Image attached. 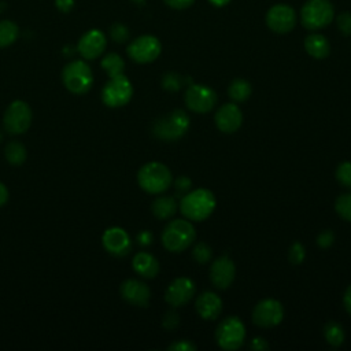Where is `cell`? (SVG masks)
<instances>
[{
  "instance_id": "1",
  "label": "cell",
  "mask_w": 351,
  "mask_h": 351,
  "mask_svg": "<svg viewBox=\"0 0 351 351\" xmlns=\"http://www.w3.org/2000/svg\"><path fill=\"white\" fill-rule=\"evenodd\" d=\"M215 206L217 200L214 193L206 188L189 191L188 193L181 196V200L178 203L181 214L186 219L195 222L207 219L215 210Z\"/></svg>"
},
{
  "instance_id": "2",
  "label": "cell",
  "mask_w": 351,
  "mask_h": 351,
  "mask_svg": "<svg viewBox=\"0 0 351 351\" xmlns=\"http://www.w3.org/2000/svg\"><path fill=\"white\" fill-rule=\"evenodd\" d=\"M196 239L195 226L189 219H173L170 221L160 236L163 247L170 252L185 251Z\"/></svg>"
},
{
  "instance_id": "3",
  "label": "cell",
  "mask_w": 351,
  "mask_h": 351,
  "mask_svg": "<svg viewBox=\"0 0 351 351\" xmlns=\"http://www.w3.org/2000/svg\"><path fill=\"white\" fill-rule=\"evenodd\" d=\"M173 177L170 169L160 162H148L143 165L137 173L140 188L151 195H158L169 189Z\"/></svg>"
},
{
  "instance_id": "4",
  "label": "cell",
  "mask_w": 351,
  "mask_h": 351,
  "mask_svg": "<svg viewBox=\"0 0 351 351\" xmlns=\"http://www.w3.org/2000/svg\"><path fill=\"white\" fill-rule=\"evenodd\" d=\"M189 129V117L184 110L176 108L154 122L152 133L165 141L181 138Z\"/></svg>"
},
{
  "instance_id": "5",
  "label": "cell",
  "mask_w": 351,
  "mask_h": 351,
  "mask_svg": "<svg viewBox=\"0 0 351 351\" xmlns=\"http://www.w3.org/2000/svg\"><path fill=\"white\" fill-rule=\"evenodd\" d=\"M63 85L75 95H84L93 85V73L85 60H73L62 70Z\"/></svg>"
},
{
  "instance_id": "6",
  "label": "cell",
  "mask_w": 351,
  "mask_h": 351,
  "mask_svg": "<svg viewBox=\"0 0 351 351\" xmlns=\"http://www.w3.org/2000/svg\"><path fill=\"white\" fill-rule=\"evenodd\" d=\"M335 18V10L329 0H307L300 11L302 25L308 30L326 27Z\"/></svg>"
},
{
  "instance_id": "7",
  "label": "cell",
  "mask_w": 351,
  "mask_h": 351,
  "mask_svg": "<svg viewBox=\"0 0 351 351\" xmlns=\"http://www.w3.org/2000/svg\"><path fill=\"white\" fill-rule=\"evenodd\" d=\"M245 340V328L239 317H226L215 329V341L222 350H239Z\"/></svg>"
},
{
  "instance_id": "8",
  "label": "cell",
  "mask_w": 351,
  "mask_h": 351,
  "mask_svg": "<svg viewBox=\"0 0 351 351\" xmlns=\"http://www.w3.org/2000/svg\"><path fill=\"white\" fill-rule=\"evenodd\" d=\"M133 85L125 74L110 77L101 89V100L107 107H122L130 101Z\"/></svg>"
},
{
  "instance_id": "9",
  "label": "cell",
  "mask_w": 351,
  "mask_h": 351,
  "mask_svg": "<svg viewBox=\"0 0 351 351\" xmlns=\"http://www.w3.org/2000/svg\"><path fill=\"white\" fill-rule=\"evenodd\" d=\"M32 108L23 100H14L5 110L3 125L10 134H22L32 125Z\"/></svg>"
},
{
  "instance_id": "10",
  "label": "cell",
  "mask_w": 351,
  "mask_h": 351,
  "mask_svg": "<svg viewBox=\"0 0 351 351\" xmlns=\"http://www.w3.org/2000/svg\"><path fill=\"white\" fill-rule=\"evenodd\" d=\"M162 51L160 41L151 34H143L137 38H134L129 45H128V55L132 60L136 63H151L154 62Z\"/></svg>"
},
{
  "instance_id": "11",
  "label": "cell",
  "mask_w": 351,
  "mask_h": 351,
  "mask_svg": "<svg viewBox=\"0 0 351 351\" xmlns=\"http://www.w3.org/2000/svg\"><path fill=\"white\" fill-rule=\"evenodd\" d=\"M217 103V93L207 85L191 84L185 90L186 107L197 114H206L214 108Z\"/></svg>"
},
{
  "instance_id": "12",
  "label": "cell",
  "mask_w": 351,
  "mask_h": 351,
  "mask_svg": "<svg viewBox=\"0 0 351 351\" xmlns=\"http://www.w3.org/2000/svg\"><path fill=\"white\" fill-rule=\"evenodd\" d=\"M284 318V307L276 299H263L252 310V322L259 328L277 326Z\"/></svg>"
},
{
  "instance_id": "13",
  "label": "cell",
  "mask_w": 351,
  "mask_h": 351,
  "mask_svg": "<svg viewBox=\"0 0 351 351\" xmlns=\"http://www.w3.org/2000/svg\"><path fill=\"white\" fill-rule=\"evenodd\" d=\"M266 25L278 34L291 32L296 25V12L288 4H274L266 12Z\"/></svg>"
},
{
  "instance_id": "14",
  "label": "cell",
  "mask_w": 351,
  "mask_h": 351,
  "mask_svg": "<svg viewBox=\"0 0 351 351\" xmlns=\"http://www.w3.org/2000/svg\"><path fill=\"white\" fill-rule=\"evenodd\" d=\"M104 250L114 256H125L132 250V240L128 232L119 226H111L101 236Z\"/></svg>"
},
{
  "instance_id": "15",
  "label": "cell",
  "mask_w": 351,
  "mask_h": 351,
  "mask_svg": "<svg viewBox=\"0 0 351 351\" xmlns=\"http://www.w3.org/2000/svg\"><path fill=\"white\" fill-rule=\"evenodd\" d=\"M196 292L195 282L188 277H177L173 280L165 292V300L171 307H180L186 304Z\"/></svg>"
},
{
  "instance_id": "16",
  "label": "cell",
  "mask_w": 351,
  "mask_h": 351,
  "mask_svg": "<svg viewBox=\"0 0 351 351\" xmlns=\"http://www.w3.org/2000/svg\"><path fill=\"white\" fill-rule=\"evenodd\" d=\"M236 276L233 261L228 255H221L210 266V280L217 289H228Z\"/></svg>"
},
{
  "instance_id": "17",
  "label": "cell",
  "mask_w": 351,
  "mask_h": 351,
  "mask_svg": "<svg viewBox=\"0 0 351 351\" xmlns=\"http://www.w3.org/2000/svg\"><path fill=\"white\" fill-rule=\"evenodd\" d=\"M107 45V38L101 30L90 29L84 33L77 44V49L80 55L86 60H93L99 58Z\"/></svg>"
},
{
  "instance_id": "18",
  "label": "cell",
  "mask_w": 351,
  "mask_h": 351,
  "mask_svg": "<svg viewBox=\"0 0 351 351\" xmlns=\"http://www.w3.org/2000/svg\"><path fill=\"white\" fill-rule=\"evenodd\" d=\"M121 296L128 303L137 306V307H145L149 303L151 291L148 285L140 280L136 278H128L121 284L119 288Z\"/></svg>"
},
{
  "instance_id": "19",
  "label": "cell",
  "mask_w": 351,
  "mask_h": 351,
  "mask_svg": "<svg viewBox=\"0 0 351 351\" xmlns=\"http://www.w3.org/2000/svg\"><path fill=\"white\" fill-rule=\"evenodd\" d=\"M217 128L226 134L234 133L239 130L243 122V114L236 103H226L221 106L214 117Z\"/></svg>"
},
{
  "instance_id": "20",
  "label": "cell",
  "mask_w": 351,
  "mask_h": 351,
  "mask_svg": "<svg viewBox=\"0 0 351 351\" xmlns=\"http://www.w3.org/2000/svg\"><path fill=\"white\" fill-rule=\"evenodd\" d=\"M195 308L203 319L211 321V319H215L221 314L222 300L217 293H214L211 291H206V292H202L196 298Z\"/></svg>"
},
{
  "instance_id": "21",
  "label": "cell",
  "mask_w": 351,
  "mask_h": 351,
  "mask_svg": "<svg viewBox=\"0 0 351 351\" xmlns=\"http://www.w3.org/2000/svg\"><path fill=\"white\" fill-rule=\"evenodd\" d=\"M132 266H133V270L144 278H154L159 273L158 259L154 255L144 252V251L137 252L133 256Z\"/></svg>"
},
{
  "instance_id": "22",
  "label": "cell",
  "mask_w": 351,
  "mask_h": 351,
  "mask_svg": "<svg viewBox=\"0 0 351 351\" xmlns=\"http://www.w3.org/2000/svg\"><path fill=\"white\" fill-rule=\"evenodd\" d=\"M304 49L314 59H325L330 52V44L325 36L313 33L304 38Z\"/></svg>"
},
{
  "instance_id": "23",
  "label": "cell",
  "mask_w": 351,
  "mask_h": 351,
  "mask_svg": "<svg viewBox=\"0 0 351 351\" xmlns=\"http://www.w3.org/2000/svg\"><path fill=\"white\" fill-rule=\"evenodd\" d=\"M177 208H178V203L174 196H159L151 204L152 214L158 219L171 218L176 214Z\"/></svg>"
},
{
  "instance_id": "24",
  "label": "cell",
  "mask_w": 351,
  "mask_h": 351,
  "mask_svg": "<svg viewBox=\"0 0 351 351\" xmlns=\"http://www.w3.org/2000/svg\"><path fill=\"white\" fill-rule=\"evenodd\" d=\"M251 84L244 78H234L228 88V95L233 103L245 101L251 96Z\"/></svg>"
},
{
  "instance_id": "25",
  "label": "cell",
  "mask_w": 351,
  "mask_h": 351,
  "mask_svg": "<svg viewBox=\"0 0 351 351\" xmlns=\"http://www.w3.org/2000/svg\"><path fill=\"white\" fill-rule=\"evenodd\" d=\"M5 159L12 166H21L27 156V151L21 141H10L4 148Z\"/></svg>"
},
{
  "instance_id": "26",
  "label": "cell",
  "mask_w": 351,
  "mask_h": 351,
  "mask_svg": "<svg viewBox=\"0 0 351 351\" xmlns=\"http://www.w3.org/2000/svg\"><path fill=\"white\" fill-rule=\"evenodd\" d=\"M100 66H101V69L108 74V77H115V75L123 74V70H125V62H123V59H122L118 53H115V52L107 53V55L101 59Z\"/></svg>"
},
{
  "instance_id": "27",
  "label": "cell",
  "mask_w": 351,
  "mask_h": 351,
  "mask_svg": "<svg viewBox=\"0 0 351 351\" xmlns=\"http://www.w3.org/2000/svg\"><path fill=\"white\" fill-rule=\"evenodd\" d=\"M18 36H19V27L15 22L8 19L0 21V48H5L14 44Z\"/></svg>"
},
{
  "instance_id": "28",
  "label": "cell",
  "mask_w": 351,
  "mask_h": 351,
  "mask_svg": "<svg viewBox=\"0 0 351 351\" xmlns=\"http://www.w3.org/2000/svg\"><path fill=\"white\" fill-rule=\"evenodd\" d=\"M324 336H325V340L332 347H339L344 341L343 326L335 321H330V322L325 324V326H324Z\"/></svg>"
},
{
  "instance_id": "29",
  "label": "cell",
  "mask_w": 351,
  "mask_h": 351,
  "mask_svg": "<svg viewBox=\"0 0 351 351\" xmlns=\"http://www.w3.org/2000/svg\"><path fill=\"white\" fill-rule=\"evenodd\" d=\"M184 82H185V78L174 71H169V73L163 74L162 81H160L162 88L167 92H178L181 89V86L184 85Z\"/></svg>"
},
{
  "instance_id": "30",
  "label": "cell",
  "mask_w": 351,
  "mask_h": 351,
  "mask_svg": "<svg viewBox=\"0 0 351 351\" xmlns=\"http://www.w3.org/2000/svg\"><path fill=\"white\" fill-rule=\"evenodd\" d=\"M335 210L343 219L351 222V192L343 193L336 199Z\"/></svg>"
},
{
  "instance_id": "31",
  "label": "cell",
  "mask_w": 351,
  "mask_h": 351,
  "mask_svg": "<svg viewBox=\"0 0 351 351\" xmlns=\"http://www.w3.org/2000/svg\"><path fill=\"white\" fill-rule=\"evenodd\" d=\"M192 256H193V259H195L197 263L204 265V263H207V262L211 261L213 251H211V248H210L206 243L200 241V243L195 244V247H193V250H192Z\"/></svg>"
},
{
  "instance_id": "32",
  "label": "cell",
  "mask_w": 351,
  "mask_h": 351,
  "mask_svg": "<svg viewBox=\"0 0 351 351\" xmlns=\"http://www.w3.org/2000/svg\"><path fill=\"white\" fill-rule=\"evenodd\" d=\"M336 178H337V181L343 186L351 189V162L350 160L341 162L337 166V169H336Z\"/></svg>"
},
{
  "instance_id": "33",
  "label": "cell",
  "mask_w": 351,
  "mask_h": 351,
  "mask_svg": "<svg viewBox=\"0 0 351 351\" xmlns=\"http://www.w3.org/2000/svg\"><path fill=\"white\" fill-rule=\"evenodd\" d=\"M304 256H306L304 247L302 245V243L295 241V243L289 247V251H288V261H289L292 265H300V263L304 261Z\"/></svg>"
},
{
  "instance_id": "34",
  "label": "cell",
  "mask_w": 351,
  "mask_h": 351,
  "mask_svg": "<svg viewBox=\"0 0 351 351\" xmlns=\"http://www.w3.org/2000/svg\"><path fill=\"white\" fill-rule=\"evenodd\" d=\"M110 37L115 43H125L129 38V29L122 23H114L110 27Z\"/></svg>"
},
{
  "instance_id": "35",
  "label": "cell",
  "mask_w": 351,
  "mask_h": 351,
  "mask_svg": "<svg viewBox=\"0 0 351 351\" xmlns=\"http://www.w3.org/2000/svg\"><path fill=\"white\" fill-rule=\"evenodd\" d=\"M336 25L344 36H351V12H341L336 18Z\"/></svg>"
},
{
  "instance_id": "36",
  "label": "cell",
  "mask_w": 351,
  "mask_h": 351,
  "mask_svg": "<svg viewBox=\"0 0 351 351\" xmlns=\"http://www.w3.org/2000/svg\"><path fill=\"white\" fill-rule=\"evenodd\" d=\"M163 328L166 330H174L180 325V315L176 310H169L163 317Z\"/></svg>"
},
{
  "instance_id": "37",
  "label": "cell",
  "mask_w": 351,
  "mask_h": 351,
  "mask_svg": "<svg viewBox=\"0 0 351 351\" xmlns=\"http://www.w3.org/2000/svg\"><path fill=\"white\" fill-rule=\"evenodd\" d=\"M191 186H192V181H191V178L186 177V176H180V177L176 180V182H174L176 193H177L180 197L184 196L185 193H188L189 189H191Z\"/></svg>"
},
{
  "instance_id": "38",
  "label": "cell",
  "mask_w": 351,
  "mask_h": 351,
  "mask_svg": "<svg viewBox=\"0 0 351 351\" xmlns=\"http://www.w3.org/2000/svg\"><path fill=\"white\" fill-rule=\"evenodd\" d=\"M333 241H335V234H333V232H332L330 229L322 230V232L318 234V237H317V244H318V247H321V248H328V247H330V245L333 244Z\"/></svg>"
},
{
  "instance_id": "39",
  "label": "cell",
  "mask_w": 351,
  "mask_h": 351,
  "mask_svg": "<svg viewBox=\"0 0 351 351\" xmlns=\"http://www.w3.org/2000/svg\"><path fill=\"white\" fill-rule=\"evenodd\" d=\"M169 351H195L196 346L191 340H177L167 347Z\"/></svg>"
},
{
  "instance_id": "40",
  "label": "cell",
  "mask_w": 351,
  "mask_h": 351,
  "mask_svg": "<svg viewBox=\"0 0 351 351\" xmlns=\"http://www.w3.org/2000/svg\"><path fill=\"white\" fill-rule=\"evenodd\" d=\"M166 5L174 10H185L193 4L195 0H163Z\"/></svg>"
},
{
  "instance_id": "41",
  "label": "cell",
  "mask_w": 351,
  "mask_h": 351,
  "mask_svg": "<svg viewBox=\"0 0 351 351\" xmlns=\"http://www.w3.org/2000/svg\"><path fill=\"white\" fill-rule=\"evenodd\" d=\"M269 343L263 339V337H254L250 343V348L251 350H256V351H262V350H269Z\"/></svg>"
},
{
  "instance_id": "42",
  "label": "cell",
  "mask_w": 351,
  "mask_h": 351,
  "mask_svg": "<svg viewBox=\"0 0 351 351\" xmlns=\"http://www.w3.org/2000/svg\"><path fill=\"white\" fill-rule=\"evenodd\" d=\"M154 240V236L151 232L148 230H141L138 234H137V241L140 245H149Z\"/></svg>"
},
{
  "instance_id": "43",
  "label": "cell",
  "mask_w": 351,
  "mask_h": 351,
  "mask_svg": "<svg viewBox=\"0 0 351 351\" xmlns=\"http://www.w3.org/2000/svg\"><path fill=\"white\" fill-rule=\"evenodd\" d=\"M55 5L62 12H69L74 7V0H55Z\"/></svg>"
},
{
  "instance_id": "44",
  "label": "cell",
  "mask_w": 351,
  "mask_h": 351,
  "mask_svg": "<svg viewBox=\"0 0 351 351\" xmlns=\"http://www.w3.org/2000/svg\"><path fill=\"white\" fill-rule=\"evenodd\" d=\"M343 304H344V308L347 310V313L351 315V285L347 287V289L343 295Z\"/></svg>"
},
{
  "instance_id": "45",
  "label": "cell",
  "mask_w": 351,
  "mask_h": 351,
  "mask_svg": "<svg viewBox=\"0 0 351 351\" xmlns=\"http://www.w3.org/2000/svg\"><path fill=\"white\" fill-rule=\"evenodd\" d=\"M8 196H10V193H8L7 186L0 181V207L8 202Z\"/></svg>"
},
{
  "instance_id": "46",
  "label": "cell",
  "mask_w": 351,
  "mask_h": 351,
  "mask_svg": "<svg viewBox=\"0 0 351 351\" xmlns=\"http://www.w3.org/2000/svg\"><path fill=\"white\" fill-rule=\"evenodd\" d=\"M210 1V4H213L214 7H223V5H226L230 0H208Z\"/></svg>"
},
{
  "instance_id": "47",
  "label": "cell",
  "mask_w": 351,
  "mask_h": 351,
  "mask_svg": "<svg viewBox=\"0 0 351 351\" xmlns=\"http://www.w3.org/2000/svg\"><path fill=\"white\" fill-rule=\"evenodd\" d=\"M3 140V134H1V132H0V141Z\"/></svg>"
},
{
  "instance_id": "48",
  "label": "cell",
  "mask_w": 351,
  "mask_h": 351,
  "mask_svg": "<svg viewBox=\"0 0 351 351\" xmlns=\"http://www.w3.org/2000/svg\"><path fill=\"white\" fill-rule=\"evenodd\" d=\"M133 1H140V3H143L144 0H133Z\"/></svg>"
}]
</instances>
